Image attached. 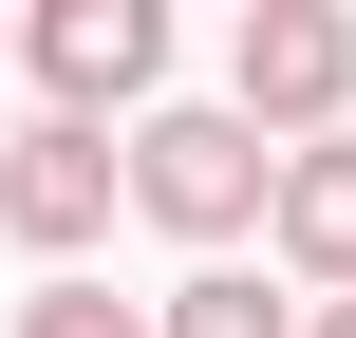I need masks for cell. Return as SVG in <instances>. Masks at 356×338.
Returning <instances> with one entry per match:
<instances>
[{"instance_id": "cell-4", "label": "cell", "mask_w": 356, "mask_h": 338, "mask_svg": "<svg viewBox=\"0 0 356 338\" xmlns=\"http://www.w3.org/2000/svg\"><path fill=\"white\" fill-rule=\"evenodd\" d=\"M131 207V132H75V113H38V132H0V245H38L56 282H75V245Z\"/></svg>"}, {"instance_id": "cell-1", "label": "cell", "mask_w": 356, "mask_h": 338, "mask_svg": "<svg viewBox=\"0 0 356 338\" xmlns=\"http://www.w3.org/2000/svg\"><path fill=\"white\" fill-rule=\"evenodd\" d=\"M131 207H150L169 245H207V263H225L244 226H282V132H263V113H225V94H207V113H150V132H131Z\"/></svg>"}, {"instance_id": "cell-6", "label": "cell", "mask_w": 356, "mask_h": 338, "mask_svg": "<svg viewBox=\"0 0 356 338\" xmlns=\"http://www.w3.org/2000/svg\"><path fill=\"white\" fill-rule=\"evenodd\" d=\"M169 338H300V301H263L244 263H188L169 282Z\"/></svg>"}, {"instance_id": "cell-2", "label": "cell", "mask_w": 356, "mask_h": 338, "mask_svg": "<svg viewBox=\"0 0 356 338\" xmlns=\"http://www.w3.org/2000/svg\"><path fill=\"white\" fill-rule=\"evenodd\" d=\"M19 56H38V94H56L75 132H113V113L150 132V113H169V0H38Z\"/></svg>"}, {"instance_id": "cell-7", "label": "cell", "mask_w": 356, "mask_h": 338, "mask_svg": "<svg viewBox=\"0 0 356 338\" xmlns=\"http://www.w3.org/2000/svg\"><path fill=\"white\" fill-rule=\"evenodd\" d=\"M19 338H169V301H113V282H38Z\"/></svg>"}, {"instance_id": "cell-5", "label": "cell", "mask_w": 356, "mask_h": 338, "mask_svg": "<svg viewBox=\"0 0 356 338\" xmlns=\"http://www.w3.org/2000/svg\"><path fill=\"white\" fill-rule=\"evenodd\" d=\"M263 263H282L300 301H356V132H338V151H282V226H263Z\"/></svg>"}, {"instance_id": "cell-8", "label": "cell", "mask_w": 356, "mask_h": 338, "mask_svg": "<svg viewBox=\"0 0 356 338\" xmlns=\"http://www.w3.org/2000/svg\"><path fill=\"white\" fill-rule=\"evenodd\" d=\"M300 338H356V301H300Z\"/></svg>"}, {"instance_id": "cell-3", "label": "cell", "mask_w": 356, "mask_h": 338, "mask_svg": "<svg viewBox=\"0 0 356 338\" xmlns=\"http://www.w3.org/2000/svg\"><path fill=\"white\" fill-rule=\"evenodd\" d=\"M225 113H263L282 151H338V113H356V19H338V0H244Z\"/></svg>"}]
</instances>
